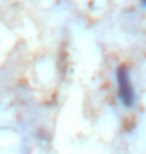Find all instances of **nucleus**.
<instances>
[{
  "mask_svg": "<svg viewBox=\"0 0 146 154\" xmlns=\"http://www.w3.org/2000/svg\"><path fill=\"white\" fill-rule=\"evenodd\" d=\"M116 94H118V100L122 102V106L130 108L134 106L136 102V94H134V86H132V78L128 74V68H120L116 70Z\"/></svg>",
  "mask_w": 146,
  "mask_h": 154,
  "instance_id": "nucleus-1",
  "label": "nucleus"
},
{
  "mask_svg": "<svg viewBox=\"0 0 146 154\" xmlns=\"http://www.w3.org/2000/svg\"><path fill=\"white\" fill-rule=\"evenodd\" d=\"M142 6H146V0H142Z\"/></svg>",
  "mask_w": 146,
  "mask_h": 154,
  "instance_id": "nucleus-2",
  "label": "nucleus"
}]
</instances>
